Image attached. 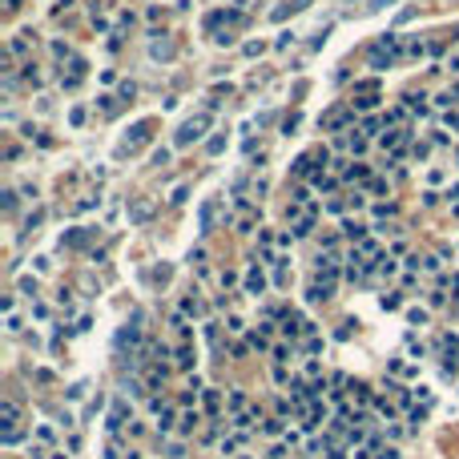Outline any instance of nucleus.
Listing matches in <instances>:
<instances>
[{
  "instance_id": "obj_1",
  "label": "nucleus",
  "mask_w": 459,
  "mask_h": 459,
  "mask_svg": "<svg viewBox=\"0 0 459 459\" xmlns=\"http://www.w3.org/2000/svg\"><path fill=\"white\" fill-rule=\"evenodd\" d=\"M206 125H210V113H198V117H189V121L181 125V133H177V145H189V141H198V137L206 133Z\"/></svg>"
},
{
  "instance_id": "obj_6",
  "label": "nucleus",
  "mask_w": 459,
  "mask_h": 459,
  "mask_svg": "<svg viewBox=\"0 0 459 459\" xmlns=\"http://www.w3.org/2000/svg\"><path fill=\"white\" fill-rule=\"evenodd\" d=\"M198 354H193V346H177V367H189Z\"/></svg>"
},
{
  "instance_id": "obj_2",
  "label": "nucleus",
  "mask_w": 459,
  "mask_h": 459,
  "mask_svg": "<svg viewBox=\"0 0 459 459\" xmlns=\"http://www.w3.org/2000/svg\"><path fill=\"white\" fill-rule=\"evenodd\" d=\"M262 290H266V278H262L258 270H250V274H246V294H254V298H258Z\"/></svg>"
},
{
  "instance_id": "obj_7",
  "label": "nucleus",
  "mask_w": 459,
  "mask_h": 459,
  "mask_svg": "<svg viewBox=\"0 0 459 459\" xmlns=\"http://www.w3.org/2000/svg\"><path fill=\"white\" fill-rule=\"evenodd\" d=\"M198 423H202V415H198V411H185V415H181V431H193Z\"/></svg>"
},
{
  "instance_id": "obj_4",
  "label": "nucleus",
  "mask_w": 459,
  "mask_h": 459,
  "mask_svg": "<svg viewBox=\"0 0 459 459\" xmlns=\"http://www.w3.org/2000/svg\"><path fill=\"white\" fill-rule=\"evenodd\" d=\"M0 415H4V427H12V423H16V415H20V407H16L12 399H4V407H0Z\"/></svg>"
},
{
  "instance_id": "obj_5",
  "label": "nucleus",
  "mask_w": 459,
  "mask_h": 459,
  "mask_svg": "<svg viewBox=\"0 0 459 459\" xmlns=\"http://www.w3.org/2000/svg\"><path fill=\"white\" fill-rule=\"evenodd\" d=\"M121 419H125V403H117L113 411H109V431H117V427H121Z\"/></svg>"
},
{
  "instance_id": "obj_3",
  "label": "nucleus",
  "mask_w": 459,
  "mask_h": 459,
  "mask_svg": "<svg viewBox=\"0 0 459 459\" xmlns=\"http://www.w3.org/2000/svg\"><path fill=\"white\" fill-rule=\"evenodd\" d=\"M214 218H218V202H206V206H202V230L214 226Z\"/></svg>"
},
{
  "instance_id": "obj_8",
  "label": "nucleus",
  "mask_w": 459,
  "mask_h": 459,
  "mask_svg": "<svg viewBox=\"0 0 459 459\" xmlns=\"http://www.w3.org/2000/svg\"><path fill=\"white\" fill-rule=\"evenodd\" d=\"M379 141H383V149H387V145H395V141H399V133H395V129H387V133H383Z\"/></svg>"
}]
</instances>
